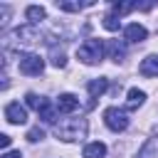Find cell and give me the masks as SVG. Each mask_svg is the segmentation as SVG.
<instances>
[{"instance_id": "1", "label": "cell", "mask_w": 158, "mask_h": 158, "mask_svg": "<svg viewBox=\"0 0 158 158\" xmlns=\"http://www.w3.org/2000/svg\"><path fill=\"white\" fill-rule=\"evenodd\" d=\"M54 136L59 141H67V143L81 141L86 136V121L84 118H64V121H59L54 126Z\"/></svg>"}, {"instance_id": "2", "label": "cell", "mask_w": 158, "mask_h": 158, "mask_svg": "<svg viewBox=\"0 0 158 158\" xmlns=\"http://www.w3.org/2000/svg\"><path fill=\"white\" fill-rule=\"evenodd\" d=\"M77 57H79L84 64H99V62L104 59V42H101V40H86L84 44H79Z\"/></svg>"}, {"instance_id": "3", "label": "cell", "mask_w": 158, "mask_h": 158, "mask_svg": "<svg viewBox=\"0 0 158 158\" xmlns=\"http://www.w3.org/2000/svg\"><path fill=\"white\" fill-rule=\"evenodd\" d=\"M17 67H20V72H22V74H27V77H37V74H42V72H44V59H42L40 54L25 52V54H20Z\"/></svg>"}, {"instance_id": "4", "label": "cell", "mask_w": 158, "mask_h": 158, "mask_svg": "<svg viewBox=\"0 0 158 158\" xmlns=\"http://www.w3.org/2000/svg\"><path fill=\"white\" fill-rule=\"evenodd\" d=\"M104 123L111 128V131H126L128 128V114L123 111V109H118V106H109L106 111H104Z\"/></svg>"}, {"instance_id": "5", "label": "cell", "mask_w": 158, "mask_h": 158, "mask_svg": "<svg viewBox=\"0 0 158 158\" xmlns=\"http://www.w3.org/2000/svg\"><path fill=\"white\" fill-rule=\"evenodd\" d=\"M37 116L44 121V123H54L57 121V104H52L49 99H44V96H40V104H37Z\"/></svg>"}, {"instance_id": "6", "label": "cell", "mask_w": 158, "mask_h": 158, "mask_svg": "<svg viewBox=\"0 0 158 158\" xmlns=\"http://www.w3.org/2000/svg\"><path fill=\"white\" fill-rule=\"evenodd\" d=\"M5 118L10 121V123H25L27 121V111H25V106H20V101H12V104H7L5 106Z\"/></svg>"}, {"instance_id": "7", "label": "cell", "mask_w": 158, "mask_h": 158, "mask_svg": "<svg viewBox=\"0 0 158 158\" xmlns=\"http://www.w3.org/2000/svg\"><path fill=\"white\" fill-rule=\"evenodd\" d=\"M146 37H148V30L138 22H131V25L123 27V40L126 42H143Z\"/></svg>"}, {"instance_id": "8", "label": "cell", "mask_w": 158, "mask_h": 158, "mask_svg": "<svg viewBox=\"0 0 158 158\" xmlns=\"http://www.w3.org/2000/svg\"><path fill=\"white\" fill-rule=\"evenodd\" d=\"M15 37L20 40V42H40V30H37V25H22V27H17L15 30Z\"/></svg>"}, {"instance_id": "9", "label": "cell", "mask_w": 158, "mask_h": 158, "mask_svg": "<svg viewBox=\"0 0 158 158\" xmlns=\"http://www.w3.org/2000/svg\"><path fill=\"white\" fill-rule=\"evenodd\" d=\"M77 106H79V99L74 94H59V99H57V111L59 114H72Z\"/></svg>"}, {"instance_id": "10", "label": "cell", "mask_w": 158, "mask_h": 158, "mask_svg": "<svg viewBox=\"0 0 158 158\" xmlns=\"http://www.w3.org/2000/svg\"><path fill=\"white\" fill-rule=\"evenodd\" d=\"M138 72H141L143 77H158V54H148V57L141 62Z\"/></svg>"}, {"instance_id": "11", "label": "cell", "mask_w": 158, "mask_h": 158, "mask_svg": "<svg viewBox=\"0 0 158 158\" xmlns=\"http://www.w3.org/2000/svg\"><path fill=\"white\" fill-rule=\"evenodd\" d=\"M106 86H109V79L106 77H99V79H91L89 84H86V89H89V94H91V99H99L104 91H106Z\"/></svg>"}, {"instance_id": "12", "label": "cell", "mask_w": 158, "mask_h": 158, "mask_svg": "<svg viewBox=\"0 0 158 158\" xmlns=\"http://www.w3.org/2000/svg\"><path fill=\"white\" fill-rule=\"evenodd\" d=\"M143 101H146V91H141V89H128V96H126V106L128 109H138V106H143Z\"/></svg>"}, {"instance_id": "13", "label": "cell", "mask_w": 158, "mask_h": 158, "mask_svg": "<svg viewBox=\"0 0 158 158\" xmlns=\"http://www.w3.org/2000/svg\"><path fill=\"white\" fill-rule=\"evenodd\" d=\"M138 158H158V136L156 138H148L143 143V148L138 151Z\"/></svg>"}, {"instance_id": "14", "label": "cell", "mask_w": 158, "mask_h": 158, "mask_svg": "<svg viewBox=\"0 0 158 158\" xmlns=\"http://www.w3.org/2000/svg\"><path fill=\"white\" fill-rule=\"evenodd\" d=\"M25 15H27L30 25H37L40 20H44V17H47V10H44L42 5H30V7L25 10Z\"/></svg>"}, {"instance_id": "15", "label": "cell", "mask_w": 158, "mask_h": 158, "mask_svg": "<svg viewBox=\"0 0 158 158\" xmlns=\"http://www.w3.org/2000/svg\"><path fill=\"white\" fill-rule=\"evenodd\" d=\"M104 156H106V146L101 141H94L84 148V158H104Z\"/></svg>"}, {"instance_id": "16", "label": "cell", "mask_w": 158, "mask_h": 158, "mask_svg": "<svg viewBox=\"0 0 158 158\" xmlns=\"http://www.w3.org/2000/svg\"><path fill=\"white\" fill-rule=\"evenodd\" d=\"M91 2H67V0H57V7L64 10V12H79L84 7H89Z\"/></svg>"}, {"instance_id": "17", "label": "cell", "mask_w": 158, "mask_h": 158, "mask_svg": "<svg viewBox=\"0 0 158 158\" xmlns=\"http://www.w3.org/2000/svg\"><path fill=\"white\" fill-rule=\"evenodd\" d=\"M106 47H109V57H111L114 62H121V57L126 54V49H123V44H118L116 40H111V42H109Z\"/></svg>"}, {"instance_id": "18", "label": "cell", "mask_w": 158, "mask_h": 158, "mask_svg": "<svg viewBox=\"0 0 158 158\" xmlns=\"http://www.w3.org/2000/svg\"><path fill=\"white\" fill-rule=\"evenodd\" d=\"M131 10H136L133 2H114V5H111V15H116V17H121V15L131 12Z\"/></svg>"}, {"instance_id": "19", "label": "cell", "mask_w": 158, "mask_h": 158, "mask_svg": "<svg viewBox=\"0 0 158 158\" xmlns=\"http://www.w3.org/2000/svg\"><path fill=\"white\" fill-rule=\"evenodd\" d=\"M101 25H104L109 32H116V30H118V25H121V20H118L116 15H111V12H109V15H104V22H101Z\"/></svg>"}, {"instance_id": "20", "label": "cell", "mask_w": 158, "mask_h": 158, "mask_svg": "<svg viewBox=\"0 0 158 158\" xmlns=\"http://www.w3.org/2000/svg\"><path fill=\"white\" fill-rule=\"evenodd\" d=\"M52 64H54L57 69L67 67V57H64V52H57V49H52Z\"/></svg>"}, {"instance_id": "21", "label": "cell", "mask_w": 158, "mask_h": 158, "mask_svg": "<svg viewBox=\"0 0 158 158\" xmlns=\"http://www.w3.org/2000/svg\"><path fill=\"white\" fill-rule=\"evenodd\" d=\"M42 138H44V131H42L40 126H35V128L27 131V141H30V143H37V141H42Z\"/></svg>"}, {"instance_id": "22", "label": "cell", "mask_w": 158, "mask_h": 158, "mask_svg": "<svg viewBox=\"0 0 158 158\" xmlns=\"http://www.w3.org/2000/svg\"><path fill=\"white\" fill-rule=\"evenodd\" d=\"M25 99H27V106H32V109H37V104H40V96H37V94H32V91H30V94H27Z\"/></svg>"}, {"instance_id": "23", "label": "cell", "mask_w": 158, "mask_h": 158, "mask_svg": "<svg viewBox=\"0 0 158 158\" xmlns=\"http://www.w3.org/2000/svg\"><path fill=\"white\" fill-rule=\"evenodd\" d=\"M0 158H22V153H20V151H5Z\"/></svg>"}, {"instance_id": "24", "label": "cell", "mask_w": 158, "mask_h": 158, "mask_svg": "<svg viewBox=\"0 0 158 158\" xmlns=\"http://www.w3.org/2000/svg\"><path fill=\"white\" fill-rule=\"evenodd\" d=\"M0 146H2V148H7V146H10V136H7V133H2V136H0Z\"/></svg>"}]
</instances>
